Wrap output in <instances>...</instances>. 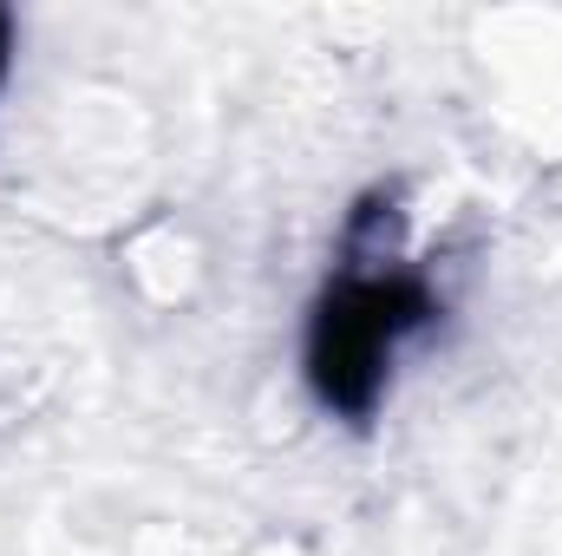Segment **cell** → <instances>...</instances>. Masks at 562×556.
Instances as JSON below:
<instances>
[{
    "instance_id": "6da1fadb",
    "label": "cell",
    "mask_w": 562,
    "mask_h": 556,
    "mask_svg": "<svg viewBox=\"0 0 562 556\" xmlns=\"http://www.w3.org/2000/svg\"><path fill=\"white\" fill-rule=\"evenodd\" d=\"M393 236H400L393 197L380 190L360 197L340 230V256H334L340 269L321 281L307 308V334H301L307 393L321 400V413L353 419V425L380 413L406 341H419L445 314L431 276L413 263H393Z\"/></svg>"
},
{
    "instance_id": "7a4b0ae2",
    "label": "cell",
    "mask_w": 562,
    "mask_h": 556,
    "mask_svg": "<svg viewBox=\"0 0 562 556\" xmlns=\"http://www.w3.org/2000/svg\"><path fill=\"white\" fill-rule=\"evenodd\" d=\"M7 66H13V20H7V7H0V79H7Z\"/></svg>"
}]
</instances>
